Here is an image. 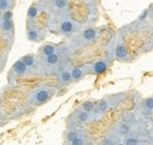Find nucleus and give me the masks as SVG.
<instances>
[{
  "label": "nucleus",
  "instance_id": "obj_27",
  "mask_svg": "<svg viewBox=\"0 0 153 145\" xmlns=\"http://www.w3.org/2000/svg\"><path fill=\"white\" fill-rule=\"evenodd\" d=\"M2 124H5V122H4V117H2V112L0 111V126H1Z\"/></svg>",
  "mask_w": 153,
  "mask_h": 145
},
{
  "label": "nucleus",
  "instance_id": "obj_3",
  "mask_svg": "<svg viewBox=\"0 0 153 145\" xmlns=\"http://www.w3.org/2000/svg\"><path fill=\"white\" fill-rule=\"evenodd\" d=\"M100 36V30L97 27H86L84 30H80L72 38V46L76 49H80L85 45L91 44L92 41H94L98 39V37Z\"/></svg>",
  "mask_w": 153,
  "mask_h": 145
},
{
  "label": "nucleus",
  "instance_id": "obj_16",
  "mask_svg": "<svg viewBox=\"0 0 153 145\" xmlns=\"http://www.w3.org/2000/svg\"><path fill=\"white\" fill-rule=\"evenodd\" d=\"M0 30L4 33H12L14 31V24L11 19H6L4 17L0 18Z\"/></svg>",
  "mask_w": 153,
  "mask_h": 145
},
{
  "label": "nucleus",
  "instance_id": "obj_25",
  "mask_svg": "<svg viewBox=\"0 0 153 145\" xmlns=\"http://www.w3.org/2000/svg\"><path fill=\"white\" fill-rule=\"evenodd\" d=\"M96 103H93L92 100H86V102H84L82 104H81V108L85 110V111H87V112H90V113H93L94 112V110H96Z\"/></svg>",
  "mask_w": 153,
  "mask_h": 145
},
{
  "label": "nucleus",
  "instance_id": "obj_20",
  "mask_svg": "<svg viewBox=\"0 0 153 145\" xmlns=\"http://www.w3.org/2000/svg\"><path fill=\"white\" fill-rule=\"evenodd\" d=\"M82 135H84L82 131H80L79 129H70V130L66 132L65 138H66V142L68 143V142H71L72 139H74V138L79 137V136H82Z\"/></svg>",
  "mask_w": 153,
  "mask_h": 145
},
{
  "label": "nucleus",
  "instance_id": "obj_11",
  "mask_svg": "<svg viewBox=\"0 0 153 145\" xmlns=\"http://www.w3.org/2000/svg\"><path fill=\"white\" fill-rule=\"evenodd\" d=\"M72 117L76 119V122H79V123H88V122L93 120V116H92V113L85 111L81 106L73 111Z\"/></svg>",
  "mask_w": 153,
  "mask_h": 145
},
{
  "label": "nucleus",
  "instance_id": "obj_12",
  "mask_svg": "<svg viewBox=\"0 0 153 145\" xmlns=\"http://www.w3.org/2000/svg\"><path fill=\"white\" fill-rule=\"evenodd\" d=\"M59 49H60V47H59L58 44H54V43H45V44L39 49V52H38L39 58L42 59V58H45V57H47V55H53L54 52H57Z\"/></svg>",
  "mask_w": 153,
  "mask_h": 145
},
{
  "label": "nucleus",
  "instance_id": "obj_8",
  "mask_svg": "<svg viewBox=\"0 0 153 145\" xmlns=\"http://www.w3.org/2000/svg\"><path fill=\"white\" fill-rule=\"evenodd\" d=\"M30 72V69L26 66V64L21 60V58H20L19 60H17L14 64H13V66H12V69H11V71H10V79L13 77V78H19L21 75H25V74H27V73Z\"/></svg>",
  "mask_w": 153,
  "mask_h": 145
},
{
  "label": "nucleus",
  "instance_id": "obj_21",
  "mask_svg": "<svg viewBox=\"0 0 153 145\" xmlns=\"http://www.w3.org/2000/svg\"><path fill=\"white\" fill-rule=\"evenodd\" d=\"M124 144L125 145H140L141 144V142H140V139L138 138V137H135L133 136L132 133H128L126 137H124Z\"/></svg>",
  "mask_w": 153,
  "mask_h": 145
},
{
  "label": "nucleus",
  "instance_id": "obj_18",
  "mask_svg": "<svg viewBox=\"0 0 153 145\" xmlns=\"http://www.w3.org/2000/svg\"><path fill=\"white\" fill-rule=\"evenodd\" d=\"M119 142H120V137L115 133L114 131H112V132H110V133L104 138L101 145H115L117 143H119Z\"/></svg>",
  "mask_w": 153,
  "mask_h": 145
},
{
  "label": "nucleus",
  "instance_id": "obj_26",
  "mask_svg": "<svg viewBox=\"0 0 153 145\" xmlns=\"http://www.w3.org/2000/svg\"><path fill=\"white\" fill-rule=\"evenodd\" d=\"M5 64H6V58H1V57H0V73L4 71Z\"/></svg>",
  "mask_w": 153,
  "mask_h": 145
},
{
  "label": "nucleus",
  "instance_id": "obj_6",
  "mask_svg": "<svg viewBox=\"0 0 153 145\" xmlns=\"http://www.w3.org/2000/svg\"><path fill=\"white\" fill-rule=\"evenodd\" d=\"M114 57L115 59H118L119 61H128L130 60V52L126 47V45L124 44V41L121 39H118L114 46Z\"/></svg>",
  "mask_w": 153,
  "mask_h": 145
},
{
  "label": "nucleus",
  "instance_id": "obj_13",
  "mask_svg": "<svg viewBox=\"0 0 153 145\" xmlns=\"http://www.w3.org/2000/svg\"><path fill=\"white\" fill-rule=\"evenodd\" d=\"M58 80H59V84L61 86H66V85L71 84L73 81L72 80V75H71V70H68V69H61L58 72Z\"/></svg>",
  "mask_w": 153,
  "mask_h": 145
},
{
  "label": "nucleus",
  "instance_id": "obj_22",
  "mask_svg": "<svg viewBox=\"0 0 153 145\" xmlns=\"http://www.w3.org/2000/svg\"><path fill=\"white\" fill-rule=\"evenodd\" d=\"M143 109L145 112L150 113L153 110V97H149V98H145L144 102H143Z\"/></svg>",
  "mask_w": 153,
  "mask_h": 145
},
{
  "label": "nucleus",
  "instance_id": "obj_17",
  "mask_svg": "<svg viewBox=\"0 0 153 145\" xmlns=\"http://www.w3.org/2000/svg\"><path fill=\"white\" fill-rule=\"evenodd\" d=\"M85 74H86V72H85L84 66H74V67L71 69V75H72L73 81H79L80 79L84 78Z\"/></svg>",
  "mask_w": 153,
  "mask_h": 145
},
{
  "label": "nucleus",
  "instance_id": "obj_5",
  "mask_svg": "<svg viewBox=\"0 0 153 145\" xmlns=\"http://www.w3.org/2000/svg\"><path fill=\"white\" fill-rule=\"evenodd\" d=\"M62 57H64V51L61 49H59L57 52H54L53 55H47V57H45V58H42L41 59V63H42L44 70L51 71V70L58 67V65L60 64Z\"/></svg>",
  "mask_w": 153,
  "mask_h": 145
},
{
  "label": "nucleus",
  "instance_id": "obj_4",
  "mask_svg": "<svg viewBox=\"0 0 153 145\" xmlns=\"http://www.w3.org/2000/svg\"><path fill=\"white\" fill-rule=\"evenodd\" d=\"M110 63H111V60L108 58H104V59L96 60L93 63L86 64V65H84L85 72L86 74H101L108 69Z\"/></svg>",
  "mask_w": 153,
  "mask_h": 145
},
{
  "label": "nucleus",
  "instance_id": "obj_19",
  "mask_svg": "<svg viewBox=\"0 0 153 145\" xmlns=\"http://www.w3.org/2000/svg\"><path fill=\"white\" fill-rule=\"evenodd\" d=\"M39 12H40V6H39L38 4L31 5V6L28 7V10H27V19H28V21L34 20V19L37 18Z\"/></svg>",
  "mask_w": 153,
  "mask_h": 145
},
{
  "label": "nucleus",
  "instance_id": "obj_9",
  "mask_svg": "<svg viewBox=\"0 0 153 145\" xmlns=\"http://www.w3.org/2000/svg\"><path fill=\"white\" fill-rule=\"evenodd\" d=\"M67 5H68V0H50L47 8L52 14L57 16L65 12V10L67 8Z\"/></svg>",
  "mask_w": 153,
  "mask_h": 145
},
{
  "label": "nucleus",
  "instance_id": "obj_23",
  "mask_svg": "<svg viewBox=\"0 0 153 145\" xmlns=\"http://www.w3.org/2000/svg\"><path fill=\"white\" fill-rule=\"evenodd\" d=\"M13 7V0H0V12H7Z\"/></svg>",
  "mask_w": 153,
  "mask_h": 145
},
{
  "label": "nucleus",
  "instance_id": "obj_1",
  "mask_svg": "<svg viewBox=\"0 0 153 145\" xmlns=\"http://www.w3.org/2000/svg\"><path fill=\"white\" fill-rule=\"evenodd\" d=\"M53 26L59 34L65 37H73L81 30L79 22H76L65 12L56 16Z\"/></svg>",
  "mask_w": 153,
  "mask_h": 145
},
{
  "label": "nucleus",
  "instance_id": "obj_7",
  "mask_svg": "<svg viewBox=\"0 0 153 145\" xmlns=\"http://www.w3.org/2000/svg\"><path fill=\"white\" fill-rule=\"evenodd\" d=\"M110 108H112L110 96H108V97H104L102 99H100V100L97 103L94 112L92 113V116H93V120H96V119H98V118H100L101 116H104V113L110 109Z\"/></svg>",
  "mask_w": 153,
  "mask_h": 145
},
{
  "label": "nucleus",
  "instance_id": "obj_24",
  "mask_svg": "<svg viewBox=\"0 0 153 145\" xmlns=\"http://www.w3.org/2000/svg\"><path fill=\"white\" fill-rule=\"evenodd\" d=\"M67 145H87V139L85 135H82V136H79L74 139H72L71 142H68Z\"/></svg>",
  "mask_w": 153,
  "mask_h": 145
},
{
  "label": "nucleus",
  "instance_id": "obj_2",
  "mask_svg": "<svg viewBox=\"0 0 153 145\" xmlns=\"http://www.w3.org/2000/svg\"><path fill=\"white\" fill-rule=\"evenodd\" d=\"M54 94H56V89L47 85H40L31 91L27 98V104L31 106H40L47 103Z\"/></svg>",
  "mask_w": 153,
  "mask_h": 145
},
{
  "label": "nucleus",
  "instance_id": "obj_28",
  "mask_svg": "<svg viewBox=\"0 0 153 145\" xmlns=\"http://www.w3.org/2000/svg\"><path fill=\"white\" fill-rule=\"evenodd\" d=\"M150 46H151V49H153V34L151 37V41H150Z\"/></svg>",
  "mask_w": 153,
  "mask_h": 145
},
{
  "label": "nucleus",
  "instance_id": "obj_14",
  "mask_svg": "<svg viewBox=\"0 0 153 145\" xmlns=\"http://www.w3.org/2000/svg\"><path fill=\"white\" fill-rule=\"evenodd\" d=\"M113 131H114L120 138H124L128 133H131V125L128 123H126V122H120V123H118L115 125Z\"/></svg>",
  "mask_w": 153,
  "mask_h": 145
},
{
  "label": "nucleus",
  "instance_id": "obj_15",
  "mask_svg": "<svg viewBox=\"0 0 153 145\" xmlns=\"http://www.w3.org/2000/svg\"><path fill=\"white\" fill-rule=\"evenodd\" d=\"M21 60L26 64V66H27L30 70H33V69H36V67L38 66V57L36 55H33V53L25 55L21 58Z\"/></svg>",
  "mask_w": 153,
  "mask_h": 145
},
{
  "label": "nucleus",
  "instance_id": "obj_29",
  "mask_svg": "<svg viewBox=\"0 0 153 145\" xmlns=\"http://www.w3.org/2000/svg\"><path fill=\"white\" fill-rule=\"evenodd\" d=\"M115 145H125V144H124V142H119V143H117Z\"/></svg>",
  "mask_w": 153,
  "mask_h": 145
},
{
  "label": "nucleus",
  "instance_id": "obj_10",
  "mask_svg": "<svg viewBox=\"0 0 153 145\" xmlns=\"http://www.w3.org/2000/svg\"><path fill=\"white\" fill-rule=\"evenodd\" d=\"M44 37H45V33L42 32V30H40L39 27H36V26H31L26 31L27 40L33 41V43H40L44 39Z\"/></svg>",
  "mask_w": 153,
  "mask_h": 145
}]
</instances>
